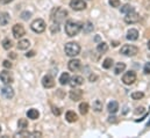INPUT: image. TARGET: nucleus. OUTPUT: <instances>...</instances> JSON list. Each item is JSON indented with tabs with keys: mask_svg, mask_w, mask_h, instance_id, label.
I'll use <instances>...</instances> for the list:
<instances>
[{
	"mask_svg": "<svg viewBox=\"0 0 150 138\" xmlns=\"http://www.w3.org/2000/svg\"><path fill=\"white\" fill-rule=\"evenodd\" d=\"M81 30V25L77 21H68L65 23V34L70 37H74L76 35H78Z\"/></svg>",
	"mask_w": 150,
	"mask_h": 138,
	"instance_id": "obj_1",
	"label": "nucleus"
},
{
	"mask_svg": "<svg viewBox=\"0 0 150 138\" xmlns=\"http://www.w3.org/2000/svg\"><path fill=\"white\" fill-rule=\"evenodd\" d=\"M67 16H68V12L65 9H63L62 7H57V8L54 9V13L51 15V20L55 23H58L59 25V23H62V22L65 21Z\"/></svg>",
	"mask_w": 150,
	"mask_h": 138,
	"instance_id": "obj_2",
	"label": "nucleus"
},
{
	"mask_svg": "<svg viewBox=\"0 0 150 138\" xmlns=\"http://www.w3.org/2000/svg\"><path fill=\"white\" fill-rule=\"evenodd\" d=\"M64 51H65L67 56H69V57H76L80 52V45L78 43H76V42H69V43L65 44Z\"/></svg>",
	"mask_w": 150,
	"mask_h": 138,
	"instance_id": "obj_3",
	"label": "nucleus"
},
{
	"mask_svg": "<svg viewBox=\"0 0 150 138\" xmlns=\"http://www.w3.org/2000/svg\"><path fill=\"white\" fill-rule=\"evenodd\" d=\"M120 54L123 55V56H126V57H134V56H136V55L139 54V49H137V46H135V45L126 44V45H123V46L121 48Z\"/></svg>",
	"mask_w": 150,
	"mask_h": 138,
	"instance_id": "obj_4",
	"label": "nucleus"
},
{
	"mask_svg": "<svg viewBox=\"0 0 150 138\" xmlns=\"http://www.w3.org/2000/svg\"><path fill=\"white\" fill-rule=\"evenodd\" d=\"M45 22L42 20V19H36L34 20L32 23H30V28L34 33H38V34H41L45 30Z\"/></svg>",
	"mask_w": 150,
	"mask_h": 138,
	"instance_id": "obj_5",
	"label": "nucleus"
},
{
	"mask_svg": "<svg viewBox=\"0 0 150 138\" xmlns=\"http://www.w3.org/2000/svg\"><path fill=\"white\" fill-rule=\"evenodd\" d=\"M122 81L125 85H133L136 81V73L134 71H128L122 75Z\"/></svg>",
	"mask_w": 150,
	"mask_h": 138,
	"instance_id": "obj_6",
	"label": "nucleus"
},
{
	"mask_svg": "<svg viewBox=\"0 0 150 138\" xmlns=\"http://www.w3.org/2000/svg\"><path fill=\"white\" fill-rule=\"evenodd\" d=\"M0 80L5 84V85H11L13 81H14V78H13V74L12 72L5 70V71H1L0 72Z\"/></svg>",
	"mask_w": 150,
	"mask_h": 138,
	"instance_id": "obj_7",
	"label": "nucleus"
},
{
	"mask_svg": "<svg viewBox=\"0 0 150 138\" xmlns=\"http://www.w3.org/2000/svg\"><path fill=\"white\" fill-rule=\"evenodd\" d=\"M140 20V16H139V14L135 12V11H132V12H129V13H126V16H125V21L127 22V23H136L137 21Z\"/></svg>",
	"mask_w": 150,
	"mask_h": 138,
	"instance_id": "obj_8",
	"label": "nucleus"
},
{
	"mask_svg": "<svg viewBox=\"0 0 150 138\" xmlns=\"http://www.w3.org/2000/svg\"><path fill=\"white\" fill-rule=\"evenodd\" d=\"M12 32H13V36H14L15 38H20V37H22L23 35L26 34V30H25L23 26H22V25H20V23L14 25V26H13Z\"/></svg>",
	"mask_w": 150,
	"mask_h": 138,
	"instance_id": "obj_9",
	"label": "nucleus"
},
{
	"mask_svg": "<svg viewBox=\"0 0 150 138\" xmlns=\"http://www.w3.org/2000/svg\"><path fill=\"white\" fill-rule=\"evenodd\" d=\"M70 7L74 11H83L86 8V2L84 0H71L70 1Z\"/></svg>",
	"mask_w": 150,
	"mask_h": 138,
	"instance_id": "obj_10",
	"label": "nucleus"
},
{
	"mask_svg": "<svg viewBox=\"0 0 150 138\" xmlns=\"http://www.w3.org/2000/svg\"><path fill=\"white\" fill-rule=\"evenodd\" d=\"M42 85H43L44 88H52L55 86V79H54V77L50 75V74L44 75L43 79H42Z\"/></svg>",
	"mask_w": 150,
	"mask_h": 138,
	"instance_id": "obj_11",
	"label": "nucleus"
},
{
	"mask_svg": "<svg viewBox=\"0 0 150 138\" xmlns=\"http://www.w3.org/2000/svg\"><path fill=\"white\" fill-rule=\"evenodd\" d=\"M69 95H70V99H71L72 101H79V100H81V98H83V91L79 89V88L74 87V89L70 92Z\"/></svg>",
	"mask_w": 150,
	"mask_h": 138,
	"instance_id": "obj_12",
	"label": "nucleus"
},
{
	"mask_svg": "<svg viewBox=\"0 0 150 138\" xmlns=\"http://www.w3.org/2000/svg\"><path fill=\"white\" fill-rule=\"evenodd\" d=\"M69 84L70 86L74 88V87H77V86H80L84 84V78L80 77V75H74L72 78H70L69 80Z\"/></svg>",
	"mask_w": 150,
	"mask_h": 138,
	"instance_id": "obj_13",
	"label": "nucleus"
},
{
	"mask_svg": "<svg viewBox=\"0 0 150 138\" xmlns=\"http://www.w3.org/2000/svg\"><path fill=\"white\" fill-rule=\"evenodd\" d=\"M1 93L2 95L6 98V99H12L14 96V89L9 86V85H6L1 88Z\"/></svg>",
	"mask_w": 150,
	"mask_h": 138,
	"instance_id": "obj_14",
	"label": "nucleus"
},
{
	"mask_svg": "<svg viewBox=\"0 0 150 138\" xmlns=\"http://www.w3.org/2000/svg\"><path fill=\"white\" fill-rule=\"evenodd\" d=\"M68 68L72 72H77L78 70H80V68H81V63H80L79 59H71L69 62V64H68Z\"/></svg>",
	"mask_w": 150,
	"mask_h": 138,
	"instance_id": "obj_15",
	"label": "nucleus"
},
{
	"mask_svg": "<svg viewBox=\"0 0 150 138\" xmlns=\"http://www.w3.org/2000/svg\"><path fill=\"white\" fill-rule=\"evenodd\" d=\"M139 38V32L136 29H129L127 33V39L129 41H136Z\"/></svg>",
	"mask_w": 150,
	"mask_h": 138,
	"instance_id": "obj_16",
	"label": "nucleus"
},
{
	"mask_svg": "<svg viewBox=\"0 0 150 138\" xmlns=\"http://www.w3.org/2000/svg\"><path fill=\"white\" fill-rule=\"evenodd\" d=\"M65 120L68 121V122H70V123H74L76 122L77 120H78V116H77V114H76L75 111H68L67 114H65Z\"/></svg>",
	"mask_w": 150,
	"mask_h": 138,
	"instance_id": "obj_17",
	"label": "nucleus"
},
{
	"mask_svg": "<svg viewBox=\"0 0 150 138\" xmlns=\"http://www.w3.org/2000/svg\"><path fill=\"white\" fill-rule=\"evenodd\" d=\"M11 18L8 13H0V26H7V23L9 22Z\"/></svg>",
	"mask_w": 150,
	"mask_h": 138,
	"instance_id": "obj_18",
	"label": "nucleus"
},
{
	"mask_svg": "<svg viewBox=\"0 0 150 138\" xmlns=\"http://www.w3.org/2000/svg\"><path fill=\"white\" fill-rule=\"evenodd\" d=\"M27 116H28V118H30V120H38V116H40V113L38 111V109L32 108V109H29V110L27 111Z\"/></svg>",
	"mask_w": 150,
	"mask_h": 138,
	"instance_id": "obj_19",
	"label": "nucleus"
},
{
	"mask_svg": "<svg viewBox=\"0 0 150 138\" xmlns=\"http://www.w3.org/2000/svg\"><path fill=\"white\" fill-rule=\"evenodd\" d=\"M107 109H108V111L111 113V114H115L117 110H119V104L116 102V101H111L108 106H107Z\"/></svg>",
	"mask_w": 150,
	"mask_h": 138,
	"instance_id": "obj_20",
	"label": "nucleus"
},
{
	"mask_svg": "<svg viewBox=\"0 0 150 138\" xmlns=\"http://www.w3.org/2000/svg\"><path fill=\"white\" fill-rule=\"evenodd\" d=\"M29 45H30V43L28 39H21L18 43V49L19 50H27L29 48Z\"/></svg>",
	"mask_w": 150,
	"mask_h": 138,
	"instance_id": "obj_21",
	"label": "nucleus"
},
{
	"mask_svg": "<svg viewBox=\"0 0 150 138\" xmlns=\"http://www.w3.org/2000/svg\"><path fill=\"white\" fill-rule=\"evenodd\" d=\"M107 50H108V45H107V43H105V42L99 43L98 46H97V51H98L99 54H105V52H107Z\"/></svg>",
	"mask_w": 150,
	"mask_h": 138,
	"instance_id": "obj_22",
	"label": "nucleus"
},
{
	"mask_svg": "<svg viewBox=\"0 0 150 138\" xmlns=\"http://www.w3.org/2000/svg\"><path fill=\"white\" fill-rule=\"evenodd\" d=\"M69 80H70V74L68 72H64L59 78V84L61 85H67V84H69Z\"/></svg>",
	"mask_w": 150,
	"mask_h": 138,
	"instance_id": "obj_23",
	"label": "nucleus"
},
{
	"mask_svg": "<svg viewBox=\"0 0 150 138\" xmlns=\"http://www.w3.org/2000/svg\"><path fill=\"white\" fill-rule=\"evenodd\" d=\"M126 70V64L125 63H116L115 69H114V73L115 74H120L121 72H123Z\"/></svg>",
	"mask_w": 150,
	"mask_h": 138,
	"instance_id": "obj_24",
	"label": "nucleus"
},
{
	"mask_svg": "<svg viewBox=\"0 0 150 138\" xmlns=\"http://www.w3.org/2000/svg\"><path fill=\"white\" fill-rule=\"evenodd\" d=\"M93 110L94 111H97V113H99V111H101L103 110V101L101 100H96L94 102H93Z\"/></svg>",
	"mask_w": 150,
	"mask_h": 138,
	"instance_id": "obj_25",
	"label": "nucleus"
},
{
	"mask_svg": "<svg viewBox=\"0 0 150 138\" xmlns=\"http://www.w3.org/2000/svg\"><path fill=\"white\" fill-rule=\"evenodd\" d=\"M79 111H80L81 115H86L87 111H88V104L86 102H81L79 104Z\"/></svg>",
	"mask_w": 150,
	"mask_h": 138,
	"instance_id": "obj_26",
	"label": "nucleus"
},
{
	"mask_svg": "<svg viewBox=\"0 0 150 138\" xmlns=\"http://www.w3.org/2000/svg\"><path fill=\"white\" fill-rule=\"evenodd\" d=\"M12 46H13V42H12L9 38H5V39L2 41V48H4L5 50H9Z\"/></svg>",
	"mask_w": 150,
	"mask_h": 138,
	"instance_id": "obj_27",
	"label": "nucleus"
},
{
	"mask_svg": "<svg viewBox=\"0 0 150 138\" xmlns=\"http://www.w3.org/2000/svg\"><path fill=\"white\" fill-rule=\"evenodd\" d=\"M18 127L20 128V129H27L28 128V121L26 120V118H20L19 120V122H18Z\"/></svg>",
	"mask_w": 150,
	"mask_h": 138,
	"instance_id": "obj_28",
	"label": "nucleus"
},
{
	"mask_svg": "<svg viewBox=\"0 0 150 138\" xmlns=\"http://www.w3.org/2000/svg\"><path fill=\"white\" fill-rule=\"evenodd\" d=\"M113 59L112 58H106L104 62H103V68L104 69H106V70H108V69H111L112 68V65H113Z\"/></svg>",
	"mask_w": 150,
	"mask_h": 138,
	"instance_id": "obj_29",
	"label": "nucleus"
},
{
	"mask_svg": "<svg viewBox=\"0 0 150 138\" xmlns=\"http://www.w3.org/2000/svg\"><path fill=\"white\" fill-rule=\"evenodd\" d=\"M132 11H134V7L133 6H130V5H128V4H126V5H123L122 7H121V13H129V12H132Z\"/></svg>",
	"mask_w": 150,
	"mask_h": 138,
	"instance_id": "obj_30",
	"label": "nucleus"
},
{
	"mask_svg": "<svg viewBox=\"0 0 150 138\" xmlns=\"http://www.w3.org/2000/svg\"><path fill=\"white\" fill-rule=\"evenodd\" d=\"M143 96H144V94L142 92H134V93H132V99L133 100H141Z\"/></svg>",
	"mask_w": 150,
	"mask_h": 138,
	"instance_id": "obj_31",
	"label": "nucleus"
},
{
	"mask_svg": "<svg viewBox=\"0 0 150 138\" xmlns=\"http://www.w3.org/2000/svg\"><path fill=\"white\" fill-rule=\"evenodd\" d=\"M83 30H84V33H86V34H88V33H91L92 30H93V26H92V23H90V22H87L84 27H83Z\"/></svg>",
	"mask_w": 150,
	"mask_h": 138,
	"instance_id": "obj_32",
	"label": "nucleus"
},
{
	"mask_svg": "<svg viewBox=\"0 0 150 138\" xmlns=\"http://www.w3.org/2000/svg\"><path fill=\"white\" fill-rule=\"evenodd\" d=\"M18 136H20V137H32V132L25 131V129H23L22 131H20V132L18 134Z\"/></svg>",
	"mask_w": 150,
	"mask_h": 138,
	"instance_id": "obj_33",
	"label": "nucleus"
},
{
	"mask_svg": "<svg viewBox=\"0 0 150 138\" xmlns=\"http://www.w3.org/2000/svg\"><path fill=\"white\" fill-rule=\"evenodd\" d=\"M30 16H32L30 12H22L21 13V19L22 20H28V19H30Z\"/></svg>",
	"mask_w": 150,
	"mask_h": 138,
	"instance_id": "obj_34",
	"label": "nucleus"
},
{
	"mask_svg": "<svg viewBox=\"0 0 150 138\" xmlns=\"http://www.w3.org/2000/svg\"><path fill=\"white\" fill-rule=\"evenodd\" d=\"M108 2L112 7H120V0H110Z\"/></svg>",
	"mask_w": 150,
	"mask_h": 138,
	"instance_id": "obj_35",
	"label": "nucleus"
},
{
	"mask_svg": "<svg viewBox=\"0 0 150 138\" xmlns=\"http://www.w3.org/2000/svg\"><path fill=\"white\" fill-rule=\"evenodd\" d=\"M2 65H4L5 69H11V68H12V63H11L9 61H4V62H2Z\"/></svg>",
	"mask_w": 150,
	"mask_h": 138,
	"instance_id": "obj_36",
	"label": "nucleus"
},
{
	"mask_svg": "<svg viewBox=\"0 0 150 138\" xmlns=\"http://www.w3.org/2000/svg\"><path fill=\"white\" fill-rule=\"evenodd\" d=\"M143 72H144L146 74H150V63H147V64L144 65V68H143Z\"/></svg>",
	"mask_w": 150,
	"mask_h": 138,
	"instance_id": "obj_37",
	"label": "nucleus"
},
{
	"mask_svg": "<svg viewBox=\"0 0 150 138\" xmlns=\"http://www.w3.org/2000/svg\"><path fill=\"white\" fill-rule=\"evenodd\" d=\"M52 113H54V115H56V116H59V115H61V110H59V108H56V107L52 108Z\"/></svg>",
	"mask_w": 150,
	"mask_h": 138,
	"instance_id": "obj_38",
	"label": "nucleus"
},
{
	"mask_svg": "<svg viewBox=\"0 0 150 138\" xmlns=\"http://www.w3.org/2000/svg\"><path fill=\"white\" fill-rule=\"evenodd\" d=\"M59 30V27H58V23H55L54 26H51V32L55 33V32H58Z\"/></svg>",
	"mask_w": 150,
	"mask_h": 138,
	"instance_id": "obj_39",
	"label": "nucleus"
},
{
	"mask_svg": "<svg viewBox=\"0 0 150 138\" xmlns=\"http://www.w3.org/2000/svg\"><path fill=\"white\" fill-rule=\"evenodd\" d=\"M136 109H137V110H135L136 114H142V113L144 111V108H143V107H141V108H136Z\"/></svg>",
	"mask_w": 150,
	"mask_h": 138,
	"instance_id": "obj_40",
	"label": "nucleus"
},
{
	"mask_svg": "<svg viewBox=\"0 0 150 138\" xmlns=\"http://www.w3.org/2000/svg\"><path fill=\"white\" fill-rule=\"evenodd\" d=\"M35 56V51H29L28 54H26V57H33Z\"/></svg>",
	"mask_w": 150,
	"mask_h": 138,
	"instance_id": "obj_41",
	"label": "nucleus"
},
{
	"mask_svg": "<svg viewBox=\"0 0 150 138\" xmlns=\"http://www.w3.org/2000/svg\"><path fill=\"white\" fill-rule=\"evenodd\" d=\"M13 0H0V2L1 4H4V5H6V4H9V2H12Z\"/></svg>",
	"mask_w": 150,
	"mask_h": 138,
	"instance_id": "obj_42",
	"label": "nucleus"
},
{
	"mask_svg": "<svg viewBox=\"0 0 150 138\" xmlns=\"http://www.w3.org/2000/svg\"><path fill=\"white\" fill-rule=\"evenodd\" d=\"M90 80L93 82L94 80H97V75H94V74H93V75H90Z\"/></svg>",
	"mask_w": 150,
	"mask_h": 138,
	"instance_id": "obj_43",
	"label": "nucleus"
},
{
	"mask_svg": "<svg viewBox=\"0 0 150 138\" xmlns=\"http://www.w3.org/2000/svg\"><path fill=\"white\" fill-rule=\"evenodd\" d=\"M108 121H110V122H111V123H112V122H115V121H116V117H115V116H111V117H110V120H108Z\"/></svg>",
	"mask_w": 150,
	"mask_h": 138,
	"instance_id": "obj_44",
	"label": "nucleus"
},
{
	"mask_svg": "<svg viewBox=\"0 0 150 138\" xmlns=\"http://www.w3.org/2000/svg\"><path fill=\"white\" fill-rule=\"evenodd\" d=\"M9 56H11V58H16V55H15V52H11V54H8Z\"/></svg>",
	"mask_w": 150,
	"mask_h": 138,
	"instance_id": "obj_45",
	"label": "nucleus"
},
{
	"mask_svg": "<svg viewBox=\"0 0 150 138\" xmlns=\"http://www.w3.org/2000/svg\"><path fill=\"white\" fill-rule=\"evenodd\" d=\"M148 48H149V50H150V41L148 42Z\"/></svg>",
	"mask_w": 150,
	"mask_h": 138,
	"instance_id": "obj_46",
	"label": "nucleus"
},
{
	"mask_svg": "<svg viewBox=\"0 0 150 138\" xmlns=\"http://www.w3.org/2000/svg\"><path fill=\"white\" fill-rule=\"evenodd\" d=\"M0 132H1V127H0Z\"/></svg>",
	"mask_w": 150,
	"mask_h": 138,
	"instance_id": "obj_47",
	"label": "nucleus"
}]
</instances>
